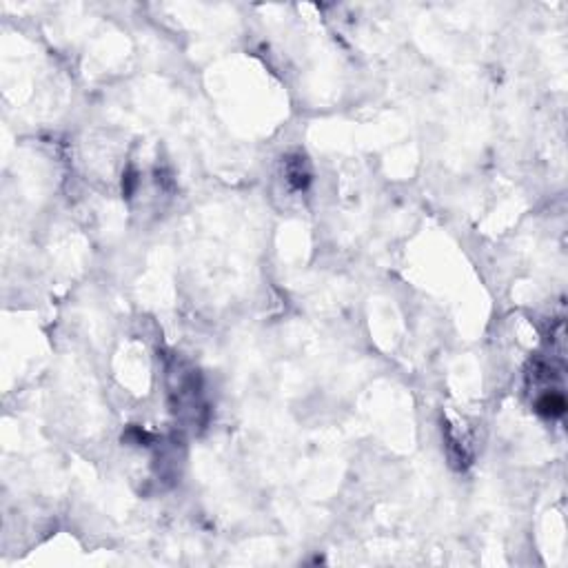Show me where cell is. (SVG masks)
<instances>
[{
	"label": "cell",
	"instance_id": "6da1fadb",
	"mask_svg": "<svg viewBox=\"0 0 568 568\" xmlns=\"http://www.w3.org/2000/svg\"><path fill=\"white\" fill-rule=\"evenodd\" d=\"M538 411H540L542 415H546V417H560V415H564V411H566V399H564V395L555 393V391L544 393V395L538 399Z\"/></svg>",
	"mask_w": 568,
	"mask_h": 568
}]
</instances>
